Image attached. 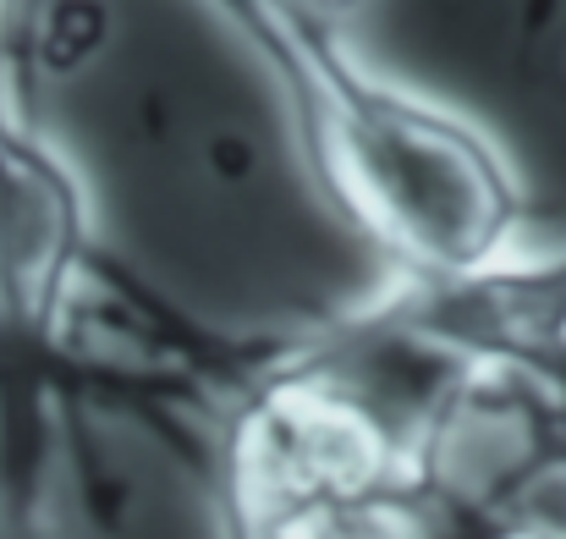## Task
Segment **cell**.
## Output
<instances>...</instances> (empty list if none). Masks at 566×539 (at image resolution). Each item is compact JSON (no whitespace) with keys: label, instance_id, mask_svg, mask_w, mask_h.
Segmentation results:
<instances>
[{"label":"cell","instance_id":"6da1fadb","mask_svg":"<svg viewBox=\"0 0 566 539\" xmlns=\"http://www.w3.org/2000/svg\"><path fill=\"white\" fill-rule=\"evenodd\" d=\"M264 72L281 83L314 187L401 281H462L517 253L528 198L473 116L379 77L347 28L303 11Z\"/></svg>","mask_w":566,"mask_h":539},{"label":"cell","instance_id":"7a4b0ae2","mask_svg":"<svg viewBox=\"0 0 566 539\" xmlns=\"http://www.w3.org/2000/svg\"><path fill=\"white\" fill-rule=\"evenodd\" d=\"M412 424L342 369V331L281 363L220 418L214 479L226 539L353 535L412 463Z\"/></svg>","mask_w":566,"mask_h":539},{"label":"cell","instance_id":"3957f363","mask_svg":"<svg viewBox=\"0 0 566 539\" xmlns=\"http://www.w3.org/2000/svg\"><path fill=\"white\" fill-rule=\"evenodd\" d=\"M364 320L440 359L528 369L566 402V248L512 253L462 281H401Z\"/></svg>","mask_w":566,"mask_h":539},{"label":"cell","instance_id":"277c9868","mask_svg":"<svg viewBox=\"0 0 566 539\" xmlns=\"http://www.w3.org/2000/svg\"><path fill=\"white\" fill-rule=\"evenodd\" d=\"M203 6H209L226 28H237V39H242V44H253V50L275 33L281 11H292L286 0H203Z\"/></svg>","mask_w":566,"mask_h":539},{"label":"cell","instance_id":"5b68a950","mask_svg":"<svg viewBox=\"0 0 566 539\" xmlns=\"http://www.w3.org/2000/svg\"><path fill=\"white\" fill-rule=\"evenodd\" d=\"M556 17H562V0H517V44L534 50L551 33Z\"/></svg>","mask_w":566,"mask_h":539},{"label":"cell","instance_id":"8992f818","mask_svg":"<svg viewBox=\"0 0 566 539\" xmlns=\"http://www.w3.org/2000/svg\"><path fill=\"white\" fill-rule=\"evenodd\" d=\"M292 11H303V17H314V22H331V28H347L369 0H286Z\"/></svg>","mask_w":566,"mask_h":539},{"label":"cell","instance_id":"52a82bcc","mask_svg":"<svg viewBox=\"0 0 566 539\" xmlns=\"http://www.w3.org/2000/svg\"><path fill=\"white\" fill-rule=\"evenodd\" d=\"M0 72H11V44L0 39Z\"/></svg>","mask_w":566,"mask_h":539},{"label":"cell","instance_id":"ba28073f","mask_svg":"<svg viewBox=\"0 0 566 539\" xmlns=\"http://www.w3.org/2000/svg\"><path fill=\"white\" fill-rule=\"evenodd\" d=\"M286 539H347V535H286Z\"/></svg>","mask_w":566,"mask_h":539}]
</instances>
